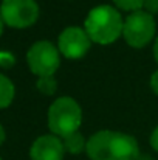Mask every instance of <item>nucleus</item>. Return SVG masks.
Instances as JSON below:
<instances>
[{
	"instance_id": "1",
	"label": "nucleus",
	"mask_w": 158,
	"mask_h": 160,
	"mask_svg": "<svg viewBox=\"0 0 158 160\" xmlns=\"http://www.w3.org/2000/svg\"><path fill=\"white\" fill-rule=\"evenodd\" d=\"M90 160H138L140 146L135 137L116 131H99L87 140Z\"/></svg>"
},
{
	"instance_id": "2",
	"label": "nucleus",
	"mask_w": 158,
	"mask_h": 160,
	"mask_svg": "<svg viewBox=\"0 0 158 160\" xmlns=\"http://www.w3.org/2000/svg\"><path fill=\"white\" fill-rule=\"evenodd\" d=\"M122 17L119 11L110 5H101L93 8L84 23V30L92 42L99 45L113 44L122 34Z\"/></svg>"
},
{
	"instance_id": "3",
	"label": "nucleus",
	"mask_w": 158,
	"mask_h": 160,
	"mask_svg": "<svg viewBox=\"0 0 158 160\" xmlns=\"http://www.w3.org/2000/svg\"><path fill=\"white\" fill-rule=\"evenodd\" d=\"M82 123V109L76 100L60 97L48 109V128L59 138H65L78 132Z\"/></svg>"
},
{
	"instance_id": "4",
	"label": "nucleus",
	"mask_w": 158,
	"mask_h": 160,
	"mask_svg": "<svg viewBox=\"0 0 158 160\" xmlns=\"http://www.w3.org/2000/svg\"><path fill=\"white\" fill-rule=\"evenodd\" d=\"M122 36L126 42L133 48L146 47L155 36V19L144 9L130 12L122 27Z\"/></svg>"
},
{
	"instance_id": "5",
	"label": "nucleus",
	"mask_w": 158,
	"mask_h": 160,
	"mask_svg": "<svg viewBox=\"0 0 158 160\" xmlns=\"http://www.w3.org/2000/svg\"><path fill=\"white\" fill-rule=\"evenodd\" d=\"M26 62L30 70L39 78L53 76L60 65L59 48H56L48 41H39L33 44L31 48L28 50Z\"/></svg>"
},
{
	"instance_id": "6",
	"label": "nucleus",
	"mask_w": 158,
	"mask_h": 160,
	"mask_svg": "<svg viewBox=\"0 0 158 160\" xmlns=\"http://www.w3.org/2000/svg\"><path fill=\"white\" fill-rule=\"evenodd\" d=\"M0 17L11 28H28L39 17L36 0H2Z\"/></svg>"
},
{
	"instance_id": "7",
	"label": "nucleus",
	"mask_w": 158,
	"mask_h": 160,
	"mask_svg": "<svg viewBox=\"0 0 158 160\" xmlns=\"http://www.w3.org/2000/svg\"><path fill=\"white\" fill-rule=\"evenodd\" d=\"M92 41L84 28L79 27H67L57 39L59 52L68 59H79L85 56L90 50Z\"/></svg>"
},
{
	"instance_id": "8",
	"label": "nucleus",
	"mask_w": 158,
	"mask_h": 160,
	"mask_svg": "<svg viewBox=\"0 0 158 160\" xmlns=\"http://www.w3.org/2000/svg\"><path fill=\"white\" fill-rule=\"evenodd\" d=\"M64 154V143L56 135H42L36 138L30 149L31 160H62Z\"/></svg>"
},
{
	"instance_id": "9",
	"label": "nucleus",
	"mask_w": 158,
	"mask_h": 160,
	"mask_svg": "<svg viewBox=\"0 0 158 160\" xmlns=\"http://www.w3.org/2000/svg\"><path fill=\"white\" fill-rule=\"evenodd\" d=\"M62 143H64L65 151H68L70 154H81L87 148V142L81 132H74V134L62 138Z\"/></svg>"
},
{
	"instance_id": "10",
	"label": "nucleus",
	"mask_w": 158,
	"mask_h": 160,
	"mask_svg": "<svg viewBox=\"0 0 158 160\" xmlns=\"http://www.w3.org/2000/svg\"><path fill=\"white\" fill-rule=\"evenodd\" d=\"M14 93H16L14 84L5 75L0 73V109H5L12 103Z\"/></svg>"
},
{
	"instance_id": "11",
	"label": "nucleus",
	"mask_w": 158,
	"mask_h": 160,
	"mask_svg": "<svg viewBox=\"0 0 158 160\" xmlns=\"http://www.w3.org/2000/svg\"><path fill=\"white\" fill-rule=\"evenodd\" d=\"M36 87L44 95H53L57 90V81L54 79V76H42L37 79Z\"/></svg>"
},
{
	"instance_id": "12",
	"label": "nucleus",
	"mask_w": 158,
	"mask_h": 160,
	"mask_svg": "<svg viewBox=\"0 0 158 160\" xmlns=\"http://www.w3.org/2000/svg\"><path fill=\"white\" fill-rule=\"evenodd\" d=\"M113 3L124 11H140L144 6V0H113Z\"/></svg>"
},
{
	"instance_id": "13",
	"label": "nucleus",
	"mask_w": 158,
	"mask_h": 160,
	"mask_svg": "<svg viewBox=\"0 0 158 160\" xmlns=\"http://www.w3.org/2000/svg\"><path fill=\"white\" fill-rule=\"evenodd\" d=\"M14 64V56L9 52H0V67H11Z\"/></svg>"
},
{
	"instance_id": "14",
	"label": "nucleus",
	"mask_w": 158,
	"mask_h": 160,
	"mask_svg": "<svg viewBox=\"0 0 158 160\" xmlns=\"http://www.w3.org/2000/svg\"><path fill=\"white\" fill-rule=\"evenodd\" d=\"M144 11L149 14H157L158 12V0H144Z\"/></svg>"
},
{
	"instance_id": "15",
	"label": "nucleus",
	"mask_w": 158,
	"mask_h": 160,
	"mask_svg": "<svg viewBox=\"0 0 158 160\" xmlns=\"http://www.w3.org/2000/svg\"><path fill=\"white\" fill-rule=\"evenodd\" d=\"M151 146L158 152V126L154 129V132L151 135Z\"/></svg>"
},
{
	"instance_id": "16",
	"label": "nucleus",
	"mask_w": 158,
	"mask_h": 160,
	"mask_svg": "<svg viewBox=\"0 0 158 160\" xmlns=\"http://www.w3.org/2000/svg\"><path fill=\"white\" fill-rule=\"evenodd\" d=\"M151 87H152L154 93L158 95V70L152 75V78H151Z\"/></svg>"
},
{
	"instance_id": "17",
	"label": "nucleus",
	"mask_w": 158,
	"mask_h": 160,
	"mask_svg": "<svg viewBox=\"0 0 158 160\" xmlns=\"http://www.w3.org/2000/svg\"><path fill=\"white\" fill-rule=\"evenodd\" d=\"M5 138H6V134H5V129H3V126L0 124V146L3 145V142H5Z\"/></svg>"
},
{
	"instance_id": "18",
	"label": "nucleus",
	"mask_w": 158,
	"mask_h": 160,
	"mask_svg": "<svg viewBox=\"0 0 158 160\" xmlns=\"http://www.w3.org/2000/svg\"><path fill=\"white\" fill-rule=\"evenodd\" d=\"M154 56H155V61L158 64V38L155 39V45H154Z\"/></svg>"
},
{
	"instance_id": "19",
	"label": "nucleus",
	"mask_w": 158,
	"mask_h": 160,
	"mask_svg": "<svg viewBox=\"0 0 158 160\" xmlns=\"http://www.w3.org/2000/svg\"><path fill=\"white\" fill-rule=\"evenodd\" d=\"M3 25H5V22H3V19L0 17V36L3 34Z\"/></svg>"
},
{
	"instance_id": "20",
	"label": "nucleus",
	"mask_w": 158,
	"mask_h": 160,
	"mask_svg": "<svg viewBox=\"0 0 158 160\" xmlns=\"http://www.w3.org/2000/svg\"><path fill=\"white\" fill-rule=\"evenodd\" d=\"M0 160H2V157H0Z\"/></svg>"
}]
</instances>
